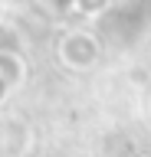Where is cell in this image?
Here are the masks:
<instances>
[{"label":"cell","mask_w":151,"mask_h":157,"mask_svg":"<svg viewBox=\"0 0 151 157\" xmlns=\"http://www.w3.org/2000/svg\"><path fill=\"white\" fill-rule=\"evenodd\" d=\"M99 39L92 36V33H82V29H72V33H66L59 43V59H62V66H69V69H89L99 62Z\"/></svg>","instance_id":"cell-1"}]
</instances>
